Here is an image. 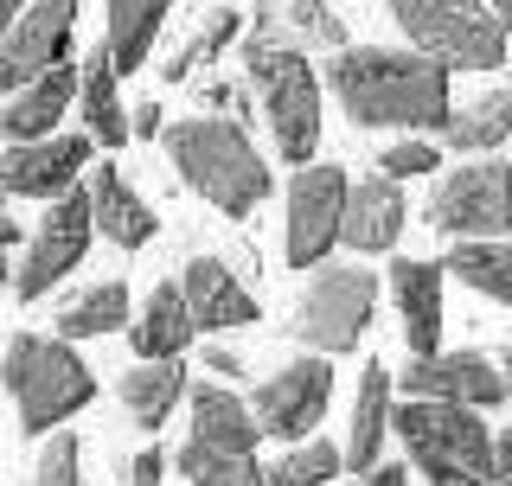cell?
<instances>
[{
    "label": "cell",
    "mask_w": 512,
    "mask_h": 486,
    "mask_svg": "<svg viewBox=\"0 0 512 486\" xmlns=\"http://www.w3.org/2000/svg\"><path fill=\"white\" fill-rule=\"evenodd\" d=\"M448 64L416 45H346L327 58V90L340 96L352 128H404V135H442L455 116Z\"/></svg>",
    "instance_id": "6da1fadb"
},
{
    "label": "cell",
    "mask_w": 512,
    "mask_h": 486,
    "mask_svg": "<svg viewBox=\"0 0 512 486\" xmlns=\"http://www.w3.org/2000/svg\"><path fill=\"white\" fill-rule=\"evenodd\" d=\"M160 141H167L173 173H180L218 218H250L256 205L269 199V160L256 154L250 128L237 116H186Z\"/></svg>",
    "instance_id": "7a4b0ae2"
},
{
    "label": "cell",
    "mask_w": 512,
    "mask_h": 486,
    "mask_svg": "<svg viewBox=\"0 0 512 486\" xmlns=\"http://www.w3.org/2000/svg\"><path fill=\"white\" fill-rule=\"evenodd\" d=\"M0 384H7L26 435H52L96 403V371L64 333H13L7 359H0Z\"/></svg>",
    "instance_id": "3957f363"
},
{
    "label": "cell",
    "mask_w": 512,
    "mask_h": 486,
    "mask_svg": "<svg viewBox=\"0 0 512 486\" xmlns=\"http://www.w3.org/2000/svg\"><path fill=\"white\" fill-rule=\"evenodd\" d=\"M487 410L442 397H404L391 410V429L404 435L410 467H423L429 486H500L493 467V429L480 423Z\"/></svg>",
    "instance_id": "277c9868"
},
{
    "label": "cell",
    "mask_w": 512,
    "mask_h": 486,
    "mask_svg": "<svg viewBox=\"0 0 512 486\" xmlns=\"http://www.w3.org/2000/svg\"><path fill=\"white\" fill-rule=\"evenodd\" d=\"M237 64H244V84L256 90V116L269 122V141H276L282 160L308 167L320 154V77L308 52L295 45H269L244 32L237 39Z\"/></svg>",
    "instance_id": "5b68a950"
},
{
    "label": "cell",
    "mask_w": 512,
    "mask_h": 486,
    "mask_svg": "<svg viewBox=\"0 0 512 486\" xmlns=\"http://www.w3.org/2000/svg\"><path fill=\"white\" fill-rule=\"evenodd\" d=\"M397 32L448 71H506L512 32L487 0H384Z\"/></svg>",
    "instance_id": "8992f818"
},
{
    "label": "cell",
    "mask_w": 512,
    "mask_h": 486,
    "mask_svg": "<svg viewBox=\"0 0 512 486\" xmlns=\"http://www.w3.org/2000/svg\"><path fill=\"white\" fill-rule=\"evenodd\" d=\"M372 307H378V269H365V263H320L308 275V288H301V301H295L288 333H295L308 352L340 359V352H352L365 339Z\"/></svg>",
    "instance_id": "52a82bcc"
},
{
    "label": "cell",
    "mask_w": 512,
    "mask_h": 486,
    "mask_svg": "<svg viewBox=\"0 0 512 486\" xmlns=\"http://www.w3.org/2000/svg\"><path fill=\"white\" fill-rule=\"evenodd\" d=\"M429 224L455 243L506 237L512 231V160L474 154L468 167H448L436 180V192H429Z\"/></svg>",
    "instance_id": "ba28073f"
},
{
    "label": "cell",
    "mask_w": 512,
    "mask_h": 486,
    "mask_svg": "<svg viewBox=\"0 0 512 486\" xmlns=\"http://www.w3.org/2000/svg\"><path fill=\"white\" fill-rule=\"evenodd\" d=\"M90 237H96V205H90V186H71L64 199L45 205L39 231H32L26 256H20V269H13V295H20V301H45V295H52V288L64 282V275L84 263Z\"/></svg>",
    "instance_id": "9c48e42d"
},
{
    "label": "cell",
    "mask_w": 512,
    "mask_h": 486,
    "mask_svg": "<svg viewBox=\"0 0 512 486\" xmlns=\"http://www.w3.org/2000/svg\"><path fill=\"white\" fill-rule=\"evenodd\" d=\"M346 192L352 180L327 160H308L288 186V218H282V256L288 269H320L340 243V224H346Z\"/></svg>",
    "instance_id": "30bf717a"
},
{
    "label": "cell",
    "mask_w": 512,
    "mask_h": 486,
    "mask_svg": "<svg viewBox=\"0 0 512 486\" xmlns=\"http://www.w3.org/2000/svg\"><path fill=\"white\" fill-rule=\"evenodd\" d=\"M333 403V365L327 352H308V359H288L276 365L263 384H256L250 410L256 423H263V435H276V442H308V435L320 429V416H327Z\"/></svg>",
    "instance_id": "8fae6325"
},
{
    "label": "cell",
    "mask_w": 512,
    "mask_h": 486,
    "mask_svg": "<svg viewBox=\"0 0 512 486\" xmlns=\"http://www.w3.org/2000/svg\"><path fill=\"white\" fill-rule=\"evenodd\" d=\"M71 58H77V0H32L20 26L0 39V103Z\"/></svg>",
    "instance_id": "7c38bea8"
},
{
    "label": "cell",
    "mask_w": 512,
    "mask_h": 486,
    "mask_svg": "<svg viewBox=\"0 0 512 486\" xmlns=\"http://www.w3.org/2000/svg\"><path fill=\"white\" fill-rule=\"evenodd\" d=\"M96 154V135H45V141H7V154H0V186L13 192V199H64L77 180H84Z\"/></svg>",
    "instance_id": "4fadbf2b"
},
{
    "label": "cell",
    "mask_w": 512,
    "mask_h": 486,
    "mask_svg": "<svg viewBox=\"0 0 512 486\" xmlns=\"http://www.w3.org/2000/svg\"><path fill=\"white\" fill-rule=\"evenodd\" d=\"M404 397H442V403H468V410H500L506 403V371L487 359V352H423L410 359Z\"/></svg>",
    "instance_id": "5bb4252c"
},
{
    "label": "cell",
    "mask_w": 512,
    "mask_h": 486,
    "mask_svg": "<svg viewBox=\"0 0 512 486\" xmlns=\"http://www.w3.org/2000/svg\"><path fill=\"white\" fill-rule=\"evenodd\" d=\"M404 224H410L404 180H391V173H365V180H352V192H346V224H340V243H346V250L384 256V250H397Z\"/></svg>",
    "instance_id": "9a60e30c"
},
{
    "label": "cell",
    "mask_w": 512,
    "mask_h": 486,
    "mask_svg": "<svg viewBox=\"0 0 512 486\" xmlns=\"http://www.w3.org/2000/svg\"><path fill=\"white\" fill-rule=\"evenodd\" d=\"M77 84H84V58L52 64L45 77L20 84L7 103H0V141H45V135H58L64 109L77 103Z\"/></svg>",
    "instance_id": "2e32d148"
},
{
    "label": "cell",
    "mask_w": 512,
    "mask_h": 486,
    "mask_svg": "<svg viewBox=\"0 0 512 486\" xmlns=\"http://www.w3.org/2000/svg\"><path fill=\"white\" fill-rule=\"evenodd\" d=\"M180 288H186V307H192V320H199V333H244V327L263 320L256 295L218 263V256H192Z\"/></svg>",
    "instance_id": "e0dca14e"
},
{
    "label": "cell",
    "mask_w": 512,
    "mask_h": 486,
    "mask_svg": "<svg viewBox=\"0 0 512 486\" xmlns=\"http://www.w3.org/2000/svg\"><path fill=\"white\" fill-rule=\"evenodd\" d=\"M442 263H423V256H397L391 263V295L397 314H404V346L410 359L423 352H442Z\"/></svg>",
    "instance_id": "ac0fdd59"
},
{
    "label": "cell",
    "mask_w": 512,
    "mask_h": 486,
    "mask_svg": "<svg viewBox=\"0 0 512 486\" xmlns=\"http://www.w3.org/2000/svg\"><path fill=\"white\" fill-rule=\"evenodd\" d=\"M244 32H256L269 45H295V52H327V58L352 45L333 0H276V7H256Z\"/></svg>",
    "instance_id": "d6986e66"
},
{
    "label": "cell",
    "mask_w": 512,
    "mask_h": 486,
    "mask_svg": "<svg viewBox=\"0 0 512 486\" xmlns=\"http://www.w3.org/2000/svg\"><path fill=\"white\" fill-rule=\"evenodd\" d=\"M90 205H96V237H109L116 250H148L154 231H160L154 205L116 173V160H109V167H90Z\"/></svg>",
    "instance_id": "ffe728a7"
},
{
    "label": "cell",
    "mask_w": 512,
    "mask_h": 486,
    "mask_svg": "<svg viewBox=\"0 0 512 486\" xmlns=\"http://www.w3.org/2000/svg\"><path fill=\"white\" fill-rule=\"evenodd\" d=\"M186 410H192V442L231 448V455H256V442H263V423H256V410H250L237 391H224L218 378L192 384V391H186Z\"/></svg>",
    "instance_id": "44dd1931"
},
{
    "label": "cell",
    "mask_w": 512,
    "mask_h": 486,
    "mask_svg": "<svg viewBox=\"0 0 512 486\" xmlns=\"http://www.w3.org/2000/svg\"><path fill=\"white\" fill-rule=\"evenodd\" d=\"M186 391H192V378H186L180 359H141V365H128L122 384H116V397H122V410H128L135 429H167V416L186 403Z\"/></svg>",
    "instance_id": "7402d4cb"
},
{
    "label": "cell",
    "mask_w": 512,
    "mask_h": 486,
    "mask_svg": "<svg viewBox=\"0 0 512 486\" xmlns=\"http://www.w3.org/2000/svg\"><path fill=\"white\" fill-rule=\"evenodd\" d=\"M391 391H397V378L378 359L359 371L352 429H346V474H372V467H378V448H384V435H391Z\"/></svg>",
    "instance_id": "603a6c76"
},
{
    "label": "cell",
    "mask_w": 512,
    "mask_h": 486,
    "mask_svg": "<svg viewBox=\"0 0 512 486\" xmlns=\"http://www.w3.org/2000/svg\"><path fill=\"white\" fill-rule=\"evenodd\" d=\"M192 333H199V320H192L180 282H160L148 295V307H141V320H128L135 359H180V352L192 346Z\"/></svg>",
    "instance_id": "cb8c5ba5"
},
{
    "label": "cell",
    "mask_w": 512,
    "mask_h": 486,
    "mask_svg": "<svg viewBox=\"0 0 512 486\" xmlns=\"http://www.w3.org/2000/svg\"><path fill=\"white\" fill-rule=\"evenodd\" d=\"M122 71L116 58H109V45H96V52L84 58V84H77V109H84V128L96 135V148L116 154L122 141H135V128H128V103L116 96Z\"/></svg>",
    "instance_id": "d4e9b609"
},
{
    "label": "cell",
    "mask_w": 512,
    "mask_h": 486,
    "mask_svg": "<svg viewBox=\"0 0 512 486\" xmlns=\"http://www.w3.org/2000/svg\"><path fill=\"white\" fill-rule=\"evenodd\" d=\"M442 141L455 154H468V160L474 154H500L512 141V58H506V84L487 90V96H474V103H461L455 116H448Z\"/></svg>",
    "instance_id": "484cf974"
},
{
    "label": "cell",
    "mask_w": 512,
    "mask_h": 486,
    "mask_svg": "<svg viewBox=\"0 0 512 486\" xmlns=\"http://www.w3.org/2000/svg\"><path fill=\"white\" fill-rule=\"evenodd\" d=\"M103 45H109V58H116V71H141L154 52V39H160V26H167V13H173V0H103Z\"/></svg>",
    "instance_id": "4316f807"
},
{
    "label": "cell",
    "mask_w": 512,
    "mask_h": 486,
    "mask_svg": "<svg viewBox=\"0 0 512 486\" xmlns=\"http://www.w3.org/2000/svg\"><path fill=\"white\" fill-rule=\"evenodd\" d=\"M116 327H128V282H122V275L77 288V295L58 307V333L71 339V346H77V339H103Z\"/></svg>",
    "instance_id": "83f0119b"
},
{
    "label": "cell",
    "mask_w": 512,
    "mask_h": 486,
    "mask_svg": "<svg viewBox=\"0 0 512 486\" xmlns=\"http://www.w3.org/2000/svg\"><path fill=\"white\" fill-rule=\"evenodd\" d=\"M442 269L455 275V282H468L474 295H487V301L512 307V243H506V237H474V243H455Z\"/></svg>",
    "instance_id": "f1b7e54d"
},
{
    "label": "cell",
    "mask_w": 512,
    "mask_h": 486,
    "mask_svg": "<svg viewBox=\"0 0 512 486\" xmlns=\"http://www.w3.org/2000/svg\"><path fill=\"white\" fill-rule=\"evenodd\" d=\"M180 474L192 486H269V467L256 455H231V448H212V442H192L180 448Z\"/></svg>",
    "instance_id": "f546056e"
},
{
    "label": "cell",
    "mask_w": 512,
    "mask_h": 486,
    "mask_svg": "<svg viewBox=\"0 0 512 486\" xmlns=\"http://www.w3.org/2000/svg\"><path fill=\"white\" fill-rule=\"evenodd\" d=\"M244 13H237V7H212V13H205V20H199V32H192V39L180 45V52H173L167 64H160V71H167V84H186V77L192 71H199V64H212L218 52H224V45H237V39H244Z\"/></svg>",
    "instance_id": "4dcf8cb0"
},
{
    "label": "cell",
    "mask_w": 512,
    "mask_h": 486,
    "mask_svg": "<svg viewBox=\"0 0 512 486\" xmlns=\"http://www.w3.org/2000/svg\"><path fill=\"white\" fill-rule=\"evenodd\" d=\"M346 474V448H333V442H295L288 455L269 467V486H333Z\"/></svg>",
    "instance_id": "1f68e13d"
},
{
    "label": "cell",
    "mask_w": 512,
    "mask_h": 486,
    "mask_svg": "<svg viewBox=\"0 0 512 486\" xmlns=\"http://www.w3.org/2000/svg\"><path fill=\"white\" fill-rule=\"evenodd\" d=\"M32 486H84V448H77L71 429H52L39 448V467H32Z\"/></svg>",
    "instance_id": "d6a6232c"
},
{
    "label": "cell",
    "mask_w": 512,
    "mask_h": 486,
    "mask_svg": "<svg viewBox=\"0 0 512 486\" xmlns=\"http://www.w3.org/2000/svg\"><path fill=\"white\" fill-rule=\"evenodd\" d=\"M436 167H442V148L429 135H404L378 160V173H391V180H423V173H436Z\"/></svg>",
    "instance_id": "836d02e7"
},
{
    "label": "cell",
    "mask_w": 512,
    "mask_h": 486,
    "mask_svg": "<svg viewBox=\"0 0 512 486\" xmlns=\"http://www.w3.org/2000/svg\"><path fill=\"white\" fill-rule=\"evenodd\" d=\"M128 128H135V141H160L167 135V116H160V103H135L128 109Z\"/></svg>",
    "instance_id": "e575fe53"
},
{
    "label": "cell",
    "mask_w": 512,
    "mask_h": 486,
    "mask_svg": "<svg viewBox=\"0 0 512 486\" xmlns=\"http://www.w3.org/2000/svg\"><path fill=\"white\" fill-rule=\"evenodd\" d=\"M160 474H167V455H160V448H141V455L128 461V486H160Z\"/></svg>",
    "instance_id": "d590c367"
},
{
    "label": "cell",
    "mask_w": 512,
    "mask_h": 486,
    "mask_svg": "<svg viewBox=\"0 0 512 486\" xmlns=\"http://www.w3.org/2000/svg\"><path fill=\"white\" fill-rule=\"evenodd\" d=\"M205 371H212V378H244V352L212 346V352H205Z\"/></svg>",
    "instance_id": "8d00e7d4"
},
{
    "label": "cell",
    "mask_w": 512,
    "mask_h": 486,
    "mask_svg": "<svg viewBox=\"0 0 512 486\" xmlns=\"http://www.w3.org/2000/svg\"><path fill=\"white\" fill-rule=\"evenodd\" d=\"M346 486H410V467H391V461H378L372 474H352Z\"/></svg>",
    "instance_id": "74e56055"
},
{
    "label": "cell",
    "mask_w": 512,
    "mask_h": 486,
    "mask_svg": "<svg viewBox=\"0 0 512 486\" xmlns=\"http://www.w3.org/2000/svg\"><path fill=\"white\" fill-rule=\"evenodd\" d=\"M7 199H13V192L0 186V250H13V243H20V218H13V205H7Z\"/></svg>",
    "instance_id": "f35d334b"
},
{
    "label": "cell",
    "mask_w": 512,
    "mask_h": 486,
    "mask_svg": "<svg viewBox=\"0 0 512 486\" xmlns=\"http://www.w3.org/2000/svg\"><path fill=\"white\" fill-rule=\"evenodd\" d=\"M493 467H500V486H512V429L493 435Z\"/></svg>",
    "instance_id": "ab89813d"
},
{
    "label": "cell",
    "mask_w": 512,
    "mask_h": 486,
    "mask_svg": "<svg viewBox=\"0 0 512 486\" xmlns=\"http://www.w3.org/2000/svg\"><path fill=\"white\" fill-rule=\"evenodd\" d=\"M26 7H32V0H0V39L20 26V13H26Z\"/></svg>",
    "instance_id": "60d3db41"
},
{
    "label": "cell",
    "mask_w": 512,
    "mask_h": 486,
    "mask_svg": "<svg viewBox=\"0 0 512 486\" xmlns=\"http://www.w3.org/2000/svg\"><path fill=\"white\" fill-rule=\"evenodd\" d=\"M487 7H493V13H500V26L512 32V0H487Z\"/></svg>",
    "instance_id": "b9f144b4"
},
{
    "label": "cell",
    "mask_w": 512,
    "mask_h": 486,
    "mask_svg": "<svg viewBox=\"0 0 512 486\" xmlns=\"http://www.w3.org/2000/svg\"><path fill=\"white\" fill-rule=\"evenodd\" d=\"M0 288H13V256L0 250Z\"/></svg>",
    "instance_id": "7bdbcfd3"
},
{
    "label": "cell",
    "mask_w": 512,
    "mask_h": 486,
    "mask_svg": "<svg viewBox=\"0 0 512 486\" xmlns=\"http://www.w3.org/2000/svg\"><path fill=\"white\" fill-rule=\"evenodd\" d=\"M500 371H506V403H512V346H506V359H500Z\"/></svg>",
    "instance_id": "ee69618b"
}]
</instances>
